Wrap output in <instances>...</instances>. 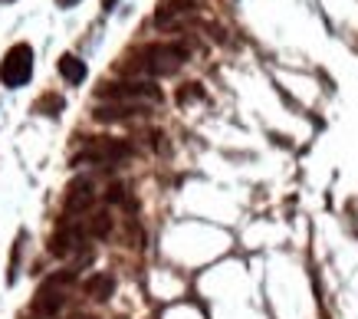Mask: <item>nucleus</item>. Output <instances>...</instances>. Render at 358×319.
I'll list each match as a JSON object with an SVG mask.
<instances>
[{"label":"nucleus","mask_w":358,"mask_h":319,"mask_svg":"<svg viewBox=\"0 0 358 319\" xmlns=\"http://www.w3.org/2000/svg\"><path fill=\"white\" fill-rule=\"evenodd\" d=\"M131 63H125V73H148V76H168L187 59L185 43H152L141 46L138 53L129 56Z\"/></svg>","instance_id":"f257e3e1"},{"label":"nucleus","mask_w":358,"mask_h":319,"mask_svg":"<svg viewBox=\"0 0 358 319\" xmlns=\"http://www.w3.org/2000/svg\"><path fill=\"white\" fill-rule=\"evenodd\" d=\"M33 76V50L27 43H17L7 50L3 63H0V83L7 89H20Z\"/></svg>","instance_id":"f03ea898"},{"label":"nucleus","mask_w":358,"mask_h":319,"mask_svg":"<svg viewBox=\"0 0 358 319\" xmlns=\"http://www.w3.org/2000/svg\"><path fill=\"white\" fill-rule=\"evenodd\" d=\"M73 270H63L59 276H50L43 286H40V293H36V299H33V313L36 316H56V309L63 306V299H66V286L73 283Z\"/></svg>","instance_id":"7ed1b4c3"},{"label":"nucleus","mask_w":358,"mask_h":319,"mask_svg":"<svg viewBox=\"0 0 358 319\" xmlns=\"http://www.w3.org/2000/svg\"><path fill=\"white\" fill-rule=\"evenodd\" d=\"M99 96L102 99H115V102H158L162 99V89L152 86V83H106L99 86Z\"/></svg>","instance_id":"20e7f679"},{"label":"nucleus","mask_w":358,"mask_h":319,"mask_svg":"<svg viewBox=\"0 0 358 319\" xmlns=\"http://www.w3.org/2000/svg\"><path fill=\"white\" fill-rule=\"evenodd\" d=\"M131 155V148L119 139H92V142L79 152L76 162H96V165H115V162H125Z\"/></svg>","instance_id":"39448f33"},{"label":"nucleus","mask_w":358,"mask_h":319,"mask_svg":"<svg viewBox=\"0 0 358 319\" xmlns=\"http://www.w3.org/2000/svg\"><path fill=\"white\" fill-rule=\"evenodd\" d=\"M83 237H86V231H83V227L66 224L63 231L53 234V241H50V253H56V257H66V253H73L79 243H83Z\"/></svg>","instance_id":"423d86ee"},{"label":"nucleus","mask_w":358,"mask_h":319,"mask_svg":"<svg viewBox=\"0 0 358 319\" xmlns=\"http://www.w3.org/2000/svg\"><path fill=\"white\" fill-rule=\"evenodd\" d=\"M92 185L89 181H73L69 185V194H66V214H79V211H86L92 204Z\"/></svg>","instance_id":"0eeeda50"},{"label":"nucleus","mask_w":358,"mask_h":319,"mask_svg":"<svg viewBox=\"0 0 358 319\" xmlns=\"http://www.w3.org/2000/svg\"><path fill=\"white\" fill-rule=\"evenodd\" d=\"M187 10H191L187 0H158L155 23H158V27H171V23H178L181 17H187Z\"/></svg>","instance_id":"6e6552de"},{"label":"nucleus","mask_w":358,"mask_h":319,"mask_svg":"<svg viewBox=\"0 0 358 319\" xmlns=\"http://www.w3.org/2000/svg\"><path fill=\"white\" fill-rule=\"evenodd\" d=\"M83 286H86V293L92 299H109L112 290H115V280H112L109 274H96V276H89Z\"/></svg>","instance_id":"1a4fd4ad"},{"label":"nucleus","mask_w":358,"mask_h":319,"mask_svg":"<svg viewBox=\"0 0 358 319\" xmlns=\"http://www.w3.org/2000/svg\"><path fill=\"white\" fill-rule=\"evenodd\" d=\"M59 73H63L66 83H83V79H86V63L66 53L63 59H59Z\"/></svg>","instance_id":"9d476101"},{"label":"nucleus","mask_w":358,"mask_h":319,"mask_svg":"<svg viewBox=\"0 0 358 319\" xmlns=\"http://www.w3.org/2000/svg\"><path fill=\"white\" fill-rule=\"evenodd\" d=\"M59 109H63V99L56 92H46L43 99L36 102V112H43V115H59Z\"/></svg>","instance_id":"9b49d317"},{"label":"nucleus","mask_w":358,"mask_h":319,"mask_svg":"<svg viewBox=\"0 0 358 319\" xmlns=\"http://www.w3.org/2000/svg\"><path fill=\"white\" fill-rule=\"evenodd\" d=\"M109 231H112L109 214H96V218L89 220V234H92V237H106Z\"/></svg>","instance_id":"f8f14e48"},{"label":"nucleus","mask_w":358,"mask_h":319,"mask_svg":"<svg viewBox=\"0 0 358 319\" xmlns=\"http://www.w3.org/2000/svg\"><path fill=\"white\" fill-rule=\"evenodd\" d=\"M56 3H59V7H73L76 0H56Z\"/></svg>","instance_id":"ddd939ff"},{"label":"nucleus","mask_w":358,"mask_h":319,"mask_svg":"<svg viewBox=\"0 0 358 319\" xmlns=\"http://www.w3.org/2000/svg\"><path fill=\"white\" fill-rule=\"evenodd\" d=\"M109 3H115V0H106V7H109Z\"/></svg>","instance_id":"4468645a"}]
</instances>
